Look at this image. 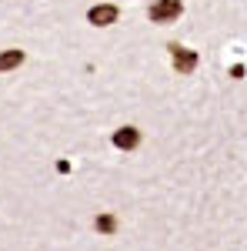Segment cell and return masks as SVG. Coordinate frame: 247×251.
Masks as SVG:
<instances>
[{
  "instance_id": "cell-1",
  "label": "cell",
  "mask_w": 247,
  "mask_h": 251,
  "mask_svg": "<svg viewBox=\"0 0 247 251\" xmlns=\"http://www.w3.org/2000/svg\"><path fill=\"white\" fill-rule=\"evenodd\" d=\"M180 14H184V3L180 0H154L151 10H147V17L154 24H174Z\"/></svg>"
},
{
  "instance_id": "cell-2",
  "label": "cell",
  "mask_w": 247,
  "mask_h": 251,
  "mask_svg": "<svg viewBox=\"0 0 247 251\" xmlns=\"http://www.w3.org/2000/svg\"><path fill=\"white\" fill-rule=\"evenodd\" d=\"M197 60H201V57H197V50H190V47H177V44L171 47V64H174L177 74H194Z\"/></svg>"
},
{
  "instance_id": "cell-3",
  "label": "cell",
  "mask_w": 247,
  "mask_h": 251,
  "mask_svg": "<svg viewBox=\"0 0 247 251\" xmlns=\"http://www.w3.org/2000/svg\"><path fill=\"white\" fill-rule=\"evenodd\" d=\"M117 17H120V10H117L114 3H97V7L87 10V20L94 27H111V24H117Z\"/></svg>"
},
{
  "instance_id": "cell-4",
  "label": "cell",
  "mask_w": 247,
  "mask_h": 251,
  "mask_svg": "<svg viewBox=\"0 0 247 251\" xmlns=\"http://www.w3.org/2000/svg\"><path fill=\"white\" fill-rule=\"evenodd\" d=\"M140 144V131L137 127H117L114 131V148L117 151H134Z\"/></svg>"
},
{
  "instance_id": "cell-5",
  "label": "cell",
  "mask_w": 247,
  "mask_h": 251,
  "mask_svg": "<svg viewBox=\"0 0 247 251\" xmlns=\"http://www.w3.org/2000/svg\"><path fill=\"white\" fill-rule=\"evenodd\" d=\"M94 228H97V234H117V228H120V221H117L111 211H100L94 218Z\"/></svg>"
},
{
  "instance_id": "cell-6",
  "label": "cell",
  "mask_w": 247,
  "mask_h": 251,
  "mask_svg": "<svg viewBox=\"0 0 247 251\" xmlns=\"http://www.w3.org/2000/svg\"><path fill=\"white\" fill-rule=\"evenodd\" d=\"M23 64V50H3L0 54V71H14Z\"/></svg>"
},
{
  "instance_id": "cell-7",
  "label": "cell",
  "mask_w": 247,
  "mask_h": 251,
  "mask_svg": "<svg viewBox=\"0 0 247 251\" xmlns=\"http://www.w3.org/2000/svg\"><path fill=\"white\" fill-rule=\"evenodd\" d=\"M230 77H237V80L244 77V64H234V67H230Z\"/></svg>"
}]
</instances>
